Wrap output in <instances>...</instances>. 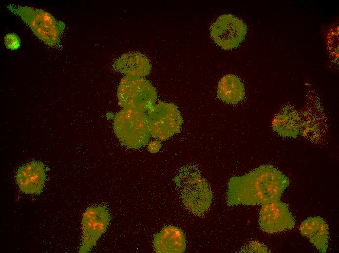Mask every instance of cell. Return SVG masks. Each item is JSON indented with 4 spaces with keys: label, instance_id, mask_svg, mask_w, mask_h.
<instances>
[{
    "label": "cell",
    "instance_id": "8fae6325",
    "mask_svg": "<svg viewBox=\"0 0 339 253\" xmlns=\"http://www.w3.org/2000/svg\"><path fill=\"white\" fill-rule=\"evenodd\" d=\"M153 247L157 253H183L186 247V238L179 228L169 225L154 235Z\"/></svg>",
    "mask_w": 339,
    "mask_h": 253
},
{
    "label": "cell",
    "instance_id": "277c9868",
    "mask_svg": "<svg viewBox=\"0 0 339 253\" xmlns=\"http://www.w3.org/2000/svg\"><path fill=\"white\" fill-rule=\"evenodd\" d=\"M9 11L20 17L33 33L48 46L58 47L65 24L49 13L39 9L8 5Z\"/></svg>",
    "mask_w": 339,
    "mask_h": 253
},
{
    "label": "cell",
    "instance_id": "5b68a950",
    "mask_svg": "<svg viewBox=\"0 0 339 253\" xmlns=\"http://www.w3.org/2000/svg\"><path fill=\"white\" fill-rule=\"evenodd\" d=\"M117 96L118 104L123 108L146 112L155 104L157 95L146 78L126 75L119 83Z\"/></svg>",
    "mask_w": 339,
    "mask_h": 253
},
{
    "label": "cell",
    "instance_id": "4fadbf2b",
    "mask_svg": "<svg viewBox=\"0 0 339 253\" xmlns=\"http://www.w3.org/2000/svg\"><path fill=\"white\" fill-rule=\"evenodd\" d=\"M114 69L127 76L144 77L151 70L148 58L138 52L126 53L117 58L113 63Z\"/></svg>",
    "mask_w": 339,
    "mask_h": 253
},
{
    "label": "cell",
    "instance_id": "7c38bea8",
    "mask_svg": "<svg viewBox=\"0 0 339 253\" xmlns=\"http://www.w3.org/2000/svg\"><path fill=\"white\" fill-rule=\"evenodd\" d=\"M300 230L301 235L307 237L320 252H326L328 248L329 231L323 218L320 217H309L301 223Z\"/></svg>",
    "mask_w": 339,
    "mask_h": 253
},
{
    "label": "cell",
    "instance_id": "52a82bcc",
    "mask_svg": "<svg viewBox=\"0 0 339 253\" xmlns=\"http://www.w3.org/2000/svg\"><path fill=\"white\" fill-rule=\"evenodd\" d=\"M111 220L108 208L103 205L88 208L82 220V240L79 253L89 252L106 230Z\"/></svg>",
    "mask_w": 339,
    "mask_h": 253
},
{
    "label": "cell",
    "instance_id": "6da1fadb",
    "mask_svg": "<svg viewBox=\"0 0 339 253\" xmlns=\"http://www.w3.org/2000/svg\"><path fill=\"white\" fill-rule=\"evenodd\" d=\"M288 178L271 165H262L249 173L233 177L228 184L230 205H264L279 200L289 184Z\"/></svg>",
    "mask_w": 339,
    "mask_h": 253
},
{
    "label": "cell",
    "instance_id": "2e32d148",
    "mask_svg": "<svg viewBox=\"0 0 339 253\" xmlns=\"http://www.w3.org/2000/svg\"><path fill=\"white\" fill-rule=\"evenodd\" d=\"M4 42L5 47L11 50H18L21 44L19 37L15 33L7 34L4 37Z\"/></svg>",
    "mask_w": 339,
    "mask_h": 253
},
{
    "label": "cell",
    "instance_id": "5bb4252c",
    "mask_svg": "<svg viewBox=\"0 0 339 253\" xmlns=\"http://www.w3.org/2000/svg\"><path fill=\"white\" fill-rule=\"evenodd\" d=\"M301 115L293 107L283 108L276 115L272 123V129L279 135L296 138L301 133Z\"/></svg>",
    "mask_w": 339,
    "mask_h": 253
},
{
    "label": "cell",
    "instance_id": "9c48e42d",
    "mask_svg": "<svg viewBox=\"0 0 339 253\" xmlns=\"http://www.w3.org/2000/svg\"><path fill=\"white\" fill-rule=\"evenodd\" d=\"M259 223L262 230L269 234L292 229L295 225L287 205L279 200L262 205Z\"/></svg>",
    "mask_w": 339,
    "mask_h": 253
},
{
    "label": "cell",
    "instance_id": "3957f363",
    "mask_svg": "<svg viewBox=\"0 0 339 253\" xmlns=\"http://www.w3.org/2000/svg\"><path fill=\"white\" fill-rule=\"evenodd\" d=\"M113 131L120 143L132 149L147 145L151 137L147 114L143 111L123 108L115 115Z\"/></svg>",
    "mask_w": 339,
    "mask_h": 253
},
{
    "label": "cell",
    "instance_id": "9a60e30c",
    "mask_svg": "<svg viewBox=\"0 0 339 253\" xmlns=\"http://www.w3.org/2000/svg\"><path fill=\"white\" fill-rule=\"evenodd\" d=\"M217 95L220 100L226 103L238 104L244 99L245 96L243 83L236 75H226L218 83Z\"/></svg>",
    "mask_w": 339,
    "mask_h": 253
},
{
    "label": "cell",
    "instance_id": "30bf717a",
    "mask_svg": "<svg viewBox=\"0 0 339 253\" xmlns=\"http://www.w3.org/2000/svg\"><path fill=\"white\" fill-rule=\"evenodd\" d=\"M16 182L19 190L28 195H39L46 180L44 163L34 161L19 167L16 174Z\"/></svg>",
    "mask_w": 339,
    "mask_h": 253
},
{
    "label": "cell",
    "instance_id": "e0dca14e",
    "mask_svg": "<svg viewBox=\"0 0 339 253\" xmlns=\"http://www.w3.org/2000/svg\"><path fill=\"white\" fill-rule=\"evenodd\" d=\"M161 144L159 141H153L149 144L148 149L150 152L156 153L161 149Z\"/></svg>",
    "mask_w": 339,
    "mask_h": 253
},
{
    "label": "cell",
    "instance_id": "7a4b0ae2",
    "mask_svg": "<svg viewBox=\"0 0 339 253\" xmlns=\"http://www.w3.org/2000/svg\"><path fill=\"white\" fill-rule=\"evenodd\" d=\"M174 182L185 207L194 215L204 216L209 209L212 194L198 168L192 164L183 167L174 178Z\"/></svg>",
    "mask_w": 339,
    "mask_h": 253
},
{
    "label": "cell",
    "instance_id": "8992f818",
    "mask_svg": "<svg viewBox=\"0 0 339 253\" xmlns=\"http://www.w3.org/2000/svg\"><path fill=\"white\" fill-rule=\"evenodd\" d=\"M151 135L164 141L180 132L183 119L178 107L173 103L160 101L147 113Z\"/></svg>",
    "mask_w": 339,
    "mask_h": 253
},
{
    "label": "cell",
    "instance_id": "ba28073f",
    "mask_svg": "<svg viewBox=\"0 0 339 253\" xmlns=\"http://www.w3.org/2000/svg\"><path fill=\"white\" fill-rule=\"evenodd\" d=\"M247 27L244 21L230 14L219 16L210 26V36L214 42L224 50L238 47L244 40Z\"/></svg>",
    "mask_w": 339,
    "mask_h": 253
}]
</instances>
